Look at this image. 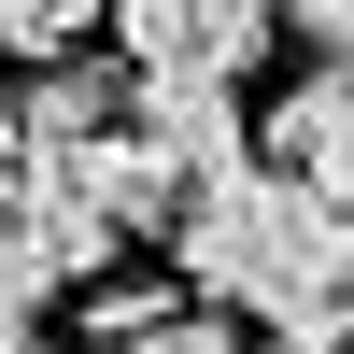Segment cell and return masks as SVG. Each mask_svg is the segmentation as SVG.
<instances>
[{
  "mask_svg": "<svg viewBox=\"0 0 354 354\" xmlns=\"http://www.w3.org/2000/svg\"><path fill=\"white\" fill-rule=\"evenodd\" d=\"M170 255H185V298L198 312H255L270 340H326L340 312H354V213L298 198L283 170L198 185L185 227H170Z\"/></svg>",
  "mask_w": 354,
  "mask_h": 354,
  "instance_id": "1",
  "label": "cell"
},
{
  "mask_svg": "<svg viewBox=\"0 0 354 354\" xmlns=\"http://www.w3.org/2000/svg\"><path fill=\"white\" fill-rule=\"evenodd\" d=\"M270 0H113V43H128V85L156 100H227V85L270 57Z\"/></svg>",
  "mask_w": 354,
  "mask_h": 354,
  "instance_id": "2",
  "label": "cell"
},
{
  "mask_svg": "<svg viewBox=\"0 0 354 354\" xmlns=\"http://www.w3.org/2000/svg\"><path fill=\"white\" fill-rule=\"evenodd\" d=\"M128 128H142L128 57H57L43 85H15V156H43V170L100 156V142H128Z\"/></svg>",
  "mask_w": 354,
  "mask_h": 354,
  "instance_id": "3",
  "label": "cell"
},
{
  "mask_svg": "<svg viewBox=\"0 0 354 354\" xmlns=\"http://www.w3.org/2000/svg\"><path fill=\"white\" fill-rule=\"evenodd\" d=\"M255 170H283L298 198H326L354 213V71H312L270 100V128H255Z\"/></svg>",
  "mask_w": 354,
  "mask_h": 354,
  "instance_id": "4",
  "label": "cell"
},
{
  "mask_svg": "<svg viewBox=\"0 0 354 354\" xmlns=\"http://www.w3.org/2000/svg\"><path fill=\"white\" fill-rule=\"evenodd\" d=\"M85 28H113V0H0V71H57V57L85 43Z\"/></svg>",
  "mask_w": 354,
  "mask_h": 354,
  "instance_id": "5",
  "label": "cell"
},
{
  "mask_svg": "<svg viewBox=\"0 0 354 354\" xmlns=\"http://www.w3.org/2000/svg\"><path fill=\"white\" fill-rule=\"evenodd\" d=\"M113 354H255V340L213 326V312H170V326H142V340H113Z\"/></svg>",
  "mask_w": 354,
  "mask_h": 354,
  "instance_id": "6",
  "label": "cell"
},
{
  "mask_svg": "<svg viewBox=\"0 0 354 354\" xmlns=\"http://www.w3.org/2000/svg\"><path fill=\"white\" fill-rule=\"evenodd\" d=\"M298 28H312V57H326V71H354V0H298Z\"/></svg>",
  "mask_w": 354,
  "mask_h": 354,
  "instance_id": "7",
  "label": "cell"
},
{
  "mask_svg": "<svg viewBox=\"0 0 354 354\" xmlns=\"http://www.w3.org/2000/svg\"><path fill=\"white\" fill-rule=\"evenodd\" d=\"M326 354H354V312H340V326H326Z\"/></svg>",
  "mask_w": 354,
  "mask_h": 354,
  "instance_id": "8",
  "label": "cell"
},
{
  "mask_svg": "<svg viewBox=\"0 0 354 354\" xmlns=\"http://www.w3.org/2000/svg\"><path fill=\"white\" fill-rule=\"evenodd\" d=\"M270 15H298V0H270Z\"/></svg>",
  "mask_w": 354,
  "mask_h": 354,
  "instance_id": "9",
  "label": "cell"
}]
</instances>
